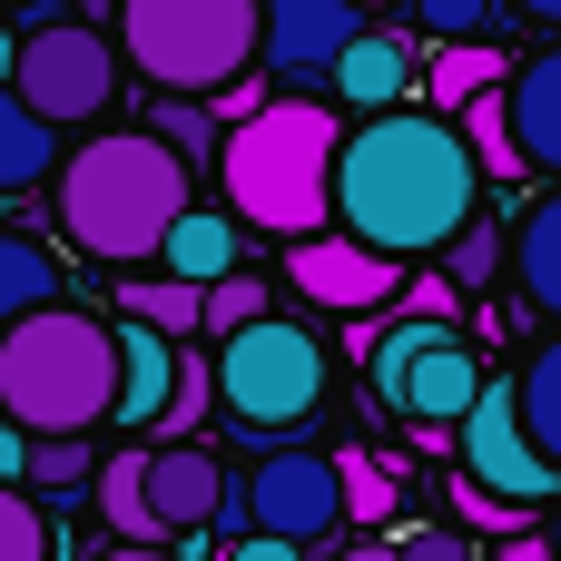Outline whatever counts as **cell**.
<instances>
[{"instance_id": "d6a6232c", "label": "cell", "mask_w": 561, "mask_h": 561, "mask_svg": "<svg viewBox=\"0 0 561 561\" xmlns=\"http://www.w3.org/2000/svg\"><path fill=\"white\" fill-rule=\"evenodd\" d=\"M108 561H178V552H168V542H118Z\"/></svg>"}, {"instance_id": "f546056e", "label": "cell", "mask_w": 561, "mask_h": 561, "mask_svg": "<svg viewBox=\"0 0 561 561\" xmlns=\"http://www.w3.org/2000/svg\"><path fill=\"white\" fill-rule=\"evenodd\" d=\"M394 296H404V316H444V325H454V286H444V276H404Z\"/></svg>"}, {"instance_id": "3957f363", "label": "cell", "mask_w": 561, "mask_h": 561, "mask_svg": "<svg viewBox=\"0 0 561 561\" xmlns=\"http://www.w3.org/2000/svg\"><path fill=\"white\" fill-rule=\"evenodd\" d=\"M118 385V345L79 306H20L0 316V414L20 434H99Z\"/></svg>"}, {"instance_id": "603a6c76", "label": "cell", "mask_w": 561, "mask_h": 561, "mask_svg": "<svg viewBox=\"0 0 561 561\" xmlns=\"http://www.w3.org/2000/svg\"><path fill=\"white\" fill-rule=\"evenodd\" d=\"M325 463H335V513H345L355 533L394 523V473H385L375 454H325Z\"/></svg>"}, {"instance_id": "74e56055", "label": "cell", "mask_w": 561, "mask_h": 561, "mask_svg": "<svg viewBox=\"0 0 561 561\" xmlns=\"http://www.w3.org/2000/svg\"><path fill=\"white\" fill-rule=\"evenodd\" d=\"M473 561H483V552H473ZM503 561H513V552H503Z\"/></svg>"}, {"instance_id": "30bf717a", "label": "cell", "mask_w": 561, "mask_h": 561, "mask_svg": "<svg viewBox=\"0 0 561 561\" xmlns=\"http://www.w3.org/2000/svg\"><path fill=\"white\" fill-rule=\"evenodd\" d=\"M286 276H296V296H316L325 316H375V306H394V286H404V256H385V247H365V237H345V227H306V237H286Z\"/></svg>"}, {"instance_id": "7c38bea8", "label": "cell", "mask_w": 561, "mask_h": 561, "mask_svg": "<svg viewBox=\"0 0 561 561\" xmlns=\"http://www.w3.org/2000/svg\"><path fill=\"white\" fill-rule=\"evenodd\" d=\"M473 385H483L473 335H463V325H434V335H424V345H414V355H404V365H394L375 394H385L404 424H454V414L473 404Z\"/></svg>"}, {"instance_id": "f1b7e54d", "label": "cell", "mask_w": 561, "mask_h": 561, "mask_svg": "<svg viewBox=\"0 0 561 561\" xmlns=\"http://www.w3.org/2000/svg\"><path fill=\"white\" fill-rule=\"evenodd\" d=\"M394 561H473V533H404Z\"/></svg>"}, {"instance_id": "9a60e30c", "label": "cell", "mask_w": 561, "mask_h": 561, "mask_svg": "<svg viewBox=\"0 0 561 561\" xmlns=\"http://www.w3.org/2000/svg\"><path fill=\"white\" fill-rule=\"evenodd\" d=\"M325 89H335V108H394L404 89H414V49H404V30H345V49L325 59Z\"/></svg>"}, {"instance_id": "ba28073f", "label": "cell", "mask_w": 561, "mask_h": 561, "mask_svg": "<svg viewBox=\"0 0 561 561\" xmlns=\"http://www.w3.org/2000/svg\"><path fill=\"white\" fill-rule=\"evenodd\" d=\"M454 434H463V483H473V493H493V503H513V513H533V503H552V493H561V463L523 434L503 375L473 385V404L454 414Z\"/></svg>"}, {"instance_id": "ac0fdd59", "label": "cell", "mask_w": 561, "mask_h": 561, "mask_svg": "<svg viewBox=\"0 0 561 561\" xmlns=\"http://www.w3.org/2000/svg\"><path fill=\"white\" fill-rule=\"evenodd\" d=\"M148 256H158L168 276L207 286V276H227V266H237V217H227V207H197V197H187V207L158 227V247H148Z\"/></svg>"}, {"instance_id": "8fae6325", "label": "cell", "mask_w": 561, "mask_h": 561, "mask_svg": "<svg viewBox=\"0 0 561 561\" xmlns=\"http://www.w3.org/2000/svg\"><path fill=\"white\" fill-rule=\"evenodd\" d=\"M217 493H227V463L207 444H138V503H148L158 542H207Z\"/></svg>"}, {"instance_id": "e575fe53", "label": "cell", "mask_w": 561, "mask_h": 561, "mask_svg": "<svg viewBox=\"0 0 561 561\" xmlns=\"http://www.w3.org/2000/svg\"><path fill=\"white\" fill-rule=\"evenodd\" d=\"M335 561H394V542H345Z\"/></svg>"}, {"instance_id": "d4e9b609", "label": "cell", "mask_w": 561, "mask_h": 561, "mask_svg": "<svg viewBox=\"0 0 561 561\" xmlns=\"http://www.w3.org/2000/svg\"><path fill=\"white\" fill-rule=\"evenodd\" d=\"M128 316H148L158 335L187 345V335H197V286H187V276H128Z\"/></svg>"}, {"instance_id": "52a82bcc", "label": "cell", "mask_w": 561, "mask_h": 561, "mask_svg": "<svg viewBox=\"0 0 561 561\" xmlns=\"http://www.w3.org/2000/svg\"><path fill=\"white\" fill-rule=\"evenodd\" d=\"M10 89L49 128H99L118 108V49H108V30H89V10H49L10 39Z\"/></svg>"}, {"instance_id": "44dd1931", "label": "cell", "mask_w": 561, "mask_h": 561, "mask_svg": "<svg viewBox=\"0 0 561 561\" xmlns=\"http://www.w3.org/2000/svg\"><path fill=\"white\" fill-rule=\"evenodd\" d=\"M424 89H434V108L454 118L463 99L503 89V49H493V39H434V69H424Z\"/></svg>"}, {"instance_id": "4fadbf2b", "label": "cell", "mask_w": 561, "mask_h": 561, "mask_svg": "<svg viewBox=\"0 0 561 561\" xmlns=\"http://www.w3.org/2000/svg\"><path fill=\"white\" fill-rule=\"evenodd\" d=\"M503 108V138H513V168L523 178H552L561 168V49H523L493 89Z\"/></svg>"}, {"instance_id": "836d02e7", "label": "cell", "mask_w": 561, "mask_h": 561, "mask_svg": "<svg viewBox=\"0 0 561 561\" xmlns=\"http://www.w3.org/2000/svg\"><path fill=\"white\" fill-rule=\"evenodd\" d=\"M513 10H523L533 30H552V20H561V0H513Z\"/></svg>"}, {"instance_id": "4dcf8cb0", "label": "cell", "mask_w": 561, "mask_h": 561, "mask_svg": "<svg viewBox=\"0 0 561 561\" xmlns=\"http://www.w3.org/2000/svg\"><path fill=\"white\" fill-rule=\"evenodd\" d=\"M227 561H306V552H296V542H276V533H237Z\"/></svg>"}, {"instance_id": "2e32d148", "label": "cell", "mask_w": 561, "mask_h": 561, "mask_svg": "<svg viewBox=\"0 0 561 561\" xmlns=\"http://www.w3.org/2000/svg\"><path fill=\"white\" fill-rule=\"evenodd\" d=\"M108 345H118L108 424H158V404H168V385H178V335H158L148 316H128V325H108Z\"/></svg>"}, {"instance_id": "9c48e42d", "label": "cell", "mask_w": 561, "mask_h": 561, "mask_svg": "<svg viewBox=\"0 0 561 561\" xmlns=\"http://www.w3.org/2000/svg\"><path fill=\"white\" fill-rule=\"evenodd\" d=\"M237 503H247V533H276V542H296V552H325V542L345 533V513H335V463L306 454L296 434H286V444H256V473L237 483Z\"/></svg>"}, {"instance_id": "484cf974", "label": "cell", "mask_w": 561, "mask_h": 561, "mask_svg": "<svg viewBox=\"0 0 561 561\" xmlns=\"http://www.w3.org/2000/svg\"><path fill=\"white\" fill-rule=\"evenodd\" d=\"M59 552V533H49V513L20 493V483H0V561H49Z\"/></svg>"}, {"instance_id": "83f0119b", "label": "cell", "mask_w": 561, "mask_h": 561, "mask_svg": "<svg viewBox=\"0 0 561 561\" xmlns=\"http://www.w3.org/2000/svg\"><path fill=\"white\" fill-rule=\"evenodd\" d=\"M168 99H178V89H168ZM158 138L197 168V158H207V108H187V99H178V108H158Z\"/></svg>"}, {"instance_id": "5b68a950", "label": "cell", "mask_w": 561, "mask_h": 561, "mask_svg": "<svg viewBox=\"0 0 561 561\" xmlns=\"http://www.w3.org/2000/svg\"><path fill=\"white\" fill-rule=\"evenodd\" d=\"M325 385H335L325 335H306V325H286V316H247V325L207 335V394L227 404V424H237L247 444L306 434V424L325 414Z\"/></svg>"}, {"instance_id": "8d00e7d4", "label": "cell", "mask_w": 561, "mask_h": 561, "mask_svg": "<svg viewBox=\"0 0 561 561\" xmlns=\"http://www.w3.org/2000/svg\"><path fill=\"white\" fill-rule=\"evenodd\" d=\"M355 10H394V0H355Z\"/></svg>"}, {"instance_id": "d6986e66", "label": "cell", "mask_w": 561, "mask_h": 561, "mask_svg": "<svg viewBox=\"0 0 561 561\" xmlns=\"http://www.w3.org/2000/svg\"><path fill=\"white\" fill-rule=\"evenodd\" d=\"M49 168H59V128L0 79V197L10 187H49Z\"/></svg>"}, {"instance_id": "5bb4252c", "label": "cell", "mask_w": 561, "mask_h": 561, "mask_svg": "<svg viewBox=\"0 0 561 561\" xmlns=\"http://www.w3.org/2000/svg\"><path fill=\"white\" fill-rule=\"evenodd\" d=\"M365 10L355 0H256V59L276 79H325V59L345 49Z\"/></svg>"}, {"instance_id": "277c9868", "label": "cell", "mask_w": 561, "mask_h": 561, "mask_svg": "<svg viewBox=\"0 0 561 561\" xmlns=\"http://www.w3.org/2000/svg\"><path fill=\"white\" fill-rule=\"evenodd\" d=\"M335 108L325 99H256L227 148H217V187H227V217L237 227H266V237H306L325 227V158H335Z\"/></svg>"}, {"instance_id": "7a4b0ae2", "label": "cell", "mask_w": 561, "mask_h": 561, "mask_svg": "<svg viewBox=\"0 0 561 561\" xmlns=\"http://www.w3.org/2000/svg\"><path fill=\"white\" fill-rule=\"evenodd\" d=\"M59 178V237L99 266H148L158 227L187 207L197 168L158 138V128H99L79 158L49 168Z\"/></svg>"}, {"instance_id": "8992f818", "label": "cell", "mask_w": 561, "mask_h": 561, "mask_svg": "<svg viewBox=\"0 0 561 561\" xmlns=\"http://www.w3.org/2000/svg\"><path fill=\"white\" fill-rule=\"evenodd\" d=\"M118 10V59L178 99L237 89L256 59V0H108Z\"/></svg>"}, {"instance_id": "7402d4cb", "label": "cell", "mask_w": 561, "mask_h": 561, "mask_svg": "<svg viewBox=\"0 0 561 561\" xmlns=\"http://www.w3.org/2000/svg\"><path fill=\"white\" fill-rule=\"evenodd\" d=\"M49 296H59V256H49L39 237L0 227V316H20V306H49Z\"/></svg>"}, {"instance_id": "6da1fadb", "label": "cell", "mask_w": 561, "mask_h": 561, "mask_svg": "<svg viewBox=\"0 0 561 561\" xmlns=\"http://www.w3.org/2000/svg\"><path fill=\"white\" fill-rule=\"evenodd\" d=\"M483 207V168L463 148V128L444 108H375L355 128H335L325 158V227L385 247V256H434L463 217Z\"/></svg>"}, {"instance_id": "d590c367", "label": "cell", "mask_w": 561, "mask_h": 561, "mask_svg": "<svg viewBox=\"0 0 561 561\" xmlns=\"http://www.w3.org/2000/svg\"><path fill=\"white\" fill-rule=\"evenodd\" d=\"M0 79H10V30H0Z\"/></svg>"}, {"instance_id": "cb8c5ba5", "label": "cell", "mask_w": 561, "mask_h": 561, "mask_svg": "<svg viewBox=\"0 0 561 561\" xmlns=\"http://www.w3.org/2000/svg\"><path fill=\"white\" fill-rule=\"evenodd\" d=\"M89 483H99V523H108L118 542H158L148 503H138V444H128V454H108V463H99Z\"/></svg>"}, {"instance_id": "1f68e13d", "label": "cell", "mask_w": 561, "mask_h": 561, "mask_svg": "<svg viewBox=\"0 0 561 561\" xmlns=\"http://www.w3.org/2000/svg\"><path fill=\"white\" fill-rule=\"evenodd\" d=\"M20 454H30V434H20V424L0 414V483H20Z\"/></svg>"}, {"instance_id": "e0dca14e", "label": "cell", "mask_w": 561, "mask_h": 561, "mask_svg": "<svg viewBox=\"0 0 561 561\" xmlns=\"http://www.w3.org/2000/svg\"><path fill=\"white\" fill-rule=\"evenodd\" d=\"M503 266H513V286H523L533 316H561V197H533V207L513 217Z\"/></svg>"}, {"instance_id": "4316f807", "label": "cell", "mask_w": 561, "mask_h": 561, "mask_svg": "<svg viewBox=\"0 0 561 561\" xmlns=\"http://www.w3.org/2000/svg\"><path fill=\"white\" fill-rule=\"evenodd\" d=\"M414 30H434V39H483V30H493V0H414Z\"/></svg>"}, {"instance_id": "ffe728a7", "label": "cell", "mask_w": 561, "mask_h": 561, "mask_svg": "<svg viewBox=\"0 0 561 561\" xmlns=\"http://www.w3.org/2000/svg\"><path fill=\"white\" fill-rule=\"evenodd\" d=\"M503 385H513V414H523V434H533V444L561 463V345H552V335H533V345H523V365H513Z\"/></svg>"}]
</instances>
